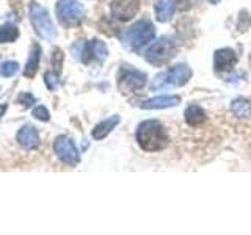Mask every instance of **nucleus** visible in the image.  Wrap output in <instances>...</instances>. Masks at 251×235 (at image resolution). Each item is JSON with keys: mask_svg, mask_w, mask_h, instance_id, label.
Wrapping results in <instances>:
<instances>
[{"mask_svg": "<svg viewBox=\"0 0 251 235\" xmlns=\"http://www.w3.org/2000/svg\"><path fill=\"white\" fill-rule=\"evenodd\" d=\"M5 112H6V105L3 104V105H0V119H2V116L5 115Z\"/></svg>", "mask_w": 251, "mask_h": 235, "instance_id": "obj_24", "label": "nucleus"}, {"mask_svg": "<svg viewBox=\"0 0 251 235\" xmlns=\"http://www.w3.org/2000/svg\"><path fill=\"white\" fill-rule=\"evenodd\" d=\"M120 124V116L115 115L112 118H108V119H105L104 122H100L98 124L96 127L93 129V138L94 140H102V138H105L110 132H112L116 125Z\"/></svg>", "mask_w": 251, "mask_h": 235, "instance_id": "obj_15", "label": "nucleus"}, {"mask_svg": "<svg viewBox=\"0 0 251 235\" xmlns=\"http://www.w3.org/2000/svg\"><path fill=\"white\" fill-rule=\"evenodd\" d=\"M19 38V30L13 24H5L0 27V43H13Z\"/></svg>", "mask_w": 251, "mask_h": 235, "instance_id": "obj_18", "label": "nucleus"}, {"mask_svg": "<svg viewBox=\"0 0 251 235\" xmlns=\"http://www.w3.org/2000/svg\"><path fill=\"white\" fill-rule=\"evenodd\" d=\"M192 78V69L187 65H177L175 68H171L168 72L159 74L152 82V90H159L163 88L165 85H176V86H182Z\"/></svg>", "mask_w": 251, "mask_h": 235, "instance_id": "obj_3", "label": "nucleus"}, {"mask_svg": "<svg viewBox=\"0 0 251 235\" xmlns=\"http://www.w3.org/2000/svg\"><path fill=\"white\" fill-rule=\"evenodd\" d=\"M39 60H41V47L38 44L31 46V50L28 55V60L25 63V68H24V75L27 78H33L35 74L38 72L39 68Z\"/></svg>", "mask_w": 251, "mask_h": 235, "instance_id": "obj_13", "label": "nucleus"}, {"mask_svg": "<svg viewBox=\"0 0 251 235\" xmlns=\"http://www.w3.org/2000/svg\"><path fill=\"white\" fill-rule=\"evenodd\" d=\"M53 151L57 154L58 159L63 163L69 164V166H75V164L80 162V155H78L77 147L74 146L73 141H71V138H68L65 135H61L55 140Z\"/></svg>", "mask_w": 251, "mask_h": 235, "instance_id": "obj_8", "label": "nucleus"}, {"mask_svg": "<svg viewBox=\"0 0 251 235\" xmlns=\"http://www.w3.org/2000/svg\"><path fill=\"white\" fill-rule=\"evenodd\" d=\"M44 82L49 90H55L58 86V72H46Z\"/></svg>", "mask_w": 251, "mask_h": 235, "instance_id": "obj_20", "label": "nucleus"}, {"mask_svg": "<svg viewBox=\"0 0 251 235\" xmlns=\"http://www.w3.org/2000/svg\"><path fill=\"white\" fill-rule=\"evenodd\" d=\"M155 18L159 22H167L173 18V14L176 11V3L173 0H157L154 6Z\"/></svg>", "mask_w": 251, "mask_h": 235, "instance_id": "obj_14", "label": "nucleus"}, {"mask_svg": "<svg viewBox=\"0 0 251 235\" xmlns=\"http://www.w3.org/2000/svg\"><path fill=\"white\" fill-rule=\"evenodd\" d=\"M176 55V44L170 38L159 39L146 52V60L152 65H163Z\"/></svg>", "mask_w": 251, "mask_h": 235, "instance_id": "obj_6", "label": "nucleus"}, {"mask_svg": "<svg viewBox=\"0 0 251 235\" xmlns=\"http://www.w3.org/2000/svg\"><path fill=\"white\" fill-rule=\"evenodd\" d=\"M214 63H215L217 70H229L235 66V63H237V55L231 49H220L215 52Z\"/></svg>", "mask_w": 251, "mask_h": 235, "instance_id": "obj_10", "label": "nucleus"}, {"mask_svg": "<svg viewBox=\"0 0 251 235\" xmlns=\"http://www.w3.org/2000/svg\"><path fill=\"white\" fill-rule=\"evenodd\" d=\"M140 10L138 0H113L112 2V13L116 19L123 22L130 21Z\"/></svg>", "mask_w": 251, "mask_h": 235, "instance_id": "obj_9", "label": "nucleus"}, {"mask_svg": "<svg viewBox=\"0 0 251 235\" xmlns=\"http://www.w3.org/2000/svg\"><path fill=\"white\" fill-rule=\"evenodd\" d=\"M30 21L36 33L47 41H52L57 36V30H55V25L50 19V14L43 5L35 2L30 5Z\"/></svg>", "mask_w": 251, "mask_h": 235, "instance_id": "obj_2", "label": "nucleus"}, {"mask_svg": "<svg viewBox=\"0 0 251 235\" xmlns=\"http://www.w3.org/2000/svg\"><path fill=\"white\" fill-rule=\"evenodd\" d=\"M18 102L21 105H24L25 108H28V107H31L36 102V99L31 96L30 93H22V94H19V97H18Z\"/></svg>", "mask_w": 251, "mask_h": 235, "instance_id": "obj_22", "label": "nucleus"}, {"mask_svg": "<svg viewBox=\"0 0 251 235\" xmlns=\"http://www.w3.org/2000/svg\"><path fill=\"white\" fill-rule=\"evenodd\" d=\"M57 16L66 25H75L83 18V6L77 0H58Z\"/></svg>", "mask_w": 251, "mask_h": 235, "instance_id": "obj_7", "label": "nucleus"}, {"mask_svg": "<svg viewBox=\"0 0 251 235\" xmlns=\"http://www.w3.org/2000/svg\"><path fill=\"white\" fill-rule=\"evenodd\" d=\"M33 116L39 121H49L50 119V115L47 112V108L43 105H38L36 108H33Z\"/></svg>", "mask_w": 251, "mask_h": 235, "instance_id": "obj_21", "label": "nucleus"}, {"mask_svg": "<svg viewBox=\"0 0 251 235\" xmlns=\"http://www.w3.org/2000/svg\"><path fill=\"white\" fill-rule=\"evenodd\" d=\"M185 121L188 125H192V127H196V125H201L204 121H206V113H204V110L198 105H190L187 107L185 110Z\"/></svg>", "mask_w": 251, "mask_h": 235, "instance_id": "obj_16", "label": "nucleus"}, {"mask_svg": "<svg viewBox=\"0 0 251 235\" xmlns=\"http://www.w3.org/2000/svg\"><path fill=\"white\" fill-rule=\"evenodd\" d=\"M52 63H53V66H55V70H57V72H60L61 63H63V53L58 49L55 50V53L52 55Z\"/></svg>", "mask_w": 251, "mask_h": 235, "instance_id": "obj_23", "label": "nucleus"}, {"mask_svg": "<svg viewBox=\"0 0 251 235\" xmlns=\"http://www.w3.org/2000/svg\"><path fill=\"white\" fill-rule=\"evenodd\" d=\"M232 113L237 118H248L251 116V104L247 99H235L231 105Z\"/></svg>", "mask_w": 251, "mask_h": 235, "instance_id": "obj_17", "label": "nucleus"}, {"mask_svg": "<svg viewBox=\"0 0 251 235\" xmlns=\"http://www.w3.org/2000/svg\"><path fill=\"white\" fill-rule=\"evenodd\" d=\"M137 141L146 152H157L167 147L168 135L159 121H145L138 125Z\"/></svg>", "mask_w": 251, "mask_h": 235, "instance_id": "obj_1", "label": "nucleus"}, {"mask_svg": "<svg viewBox=\"0 0 251 235\" xmlns=\"http://www.w3.org/2000/svg\"><path fill=\"white\" fill-rule=\"evenodd\" d=\"M180 102L179 96H159L154 99H148L145 102H141L140 107L146 108V110H152V108H171L176 107Z\"/></svg>", "mask_w": 251, "mask_h": 235, "instance_id": "obj_12", "label": "nucleus"}, {"mask_svg": "<svg viewBox=\"0 0 251 235\" xmlns=\"http://www.w3.org/2000/svg\"><path fill=\"white\" fill-rule=\"evenodd\" d=\"M18 143L25 149H35L39 144V135L38 130L33 125H24L18 132Z\"/></svg>", "mask_w": 251, "mask_h": 235, "instance_id": "obj_11", "label": "nucleus"}, {"mask_svg": "<svg viewBox=\"0 0 251 235\" xmlns=\"http://www.w3.org/2000/svg\"><path fill=\"white\" fill-rule=\"evenodd\" d=\"M209 2H210V3H218L220 0H209Z\"/></svg>", "mask_w": 251, "mask_h": 235, "instance_id": "obj_25", "label": "nucleus"}, {"mask_svg": "<svg viewBox=\"0 0 251 235\" xmlns=\"http://www.w3.org/2000/svg\"><path fill=\"white\" fill-rule=\"evenodd\" d=\"M155 35L154 25L151 24V21L143 19L137 22L135 25H132L127 33H126V41L132 47V49H140V47L146 46Z\"/></svg>", "mask_w": 251, "mask_h": 235, "instance_id": "obj_4", "label": "nucleus"}, {"mask_svg": "<svg viewBox=\"0 0 251 235\" xmlns=\"http://www.w3.org/2000/svg\"><path fill=\"white\" fill-rule=\"evenodd\" d=\"M148 77L145 72L137 70L130 66H124L120 70V75H118V86H120V91L127 94V93H137L146 85Z\"/></svg>", "mask_w": 251, "mask_h": 235, "instance_id": "obj_5", "label": "nucleus"}, {"mask_svg": "<svg viewBox=\"0 0 251 235\" xmlns=\"http://www.w3.org/2000/svg\"><path fill=\"white\" fill-rule=\"evenodd\" d=\"M19 70V65L16 61H5L0 65V75L3 77H13Z\"/></svg>", "mask_w": 251, "mask_h": 235, "instance_id": "obj_19", "label": "nucleus"}]
</instances>
